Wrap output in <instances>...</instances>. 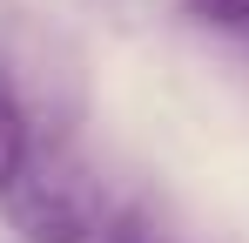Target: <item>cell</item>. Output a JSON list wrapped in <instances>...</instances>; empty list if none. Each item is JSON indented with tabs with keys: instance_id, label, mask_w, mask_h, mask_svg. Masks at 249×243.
<instances>
[{
	"instance_id": "obj_1",
	"label": "cell",
	"mask_w": 249,
	"mask_h": 243,
	"mask_svg": "<svg viewBox=\"0 0 249 243\" xmlns=\"http://www.w3.org/2000/svg\"><path fill=\"white\" fill-rule=\"evenodd\" d=\"M27 169H34V128H27V108H20V88L0 61V196H14Z\"/></svg>"
},
{
	"instance_id": "obj_2",
	"label": "cell",
	"mask_w": 249,
	"mask_h": 243,
	"mask_svg": "<svg viewBox=\"0 0 249 243\" xmlns=\"http://www.w3.org/2000/svg\"><path fill=\"white\" fill-rule=\"evenodd\" d=\"M196 14L222 20V27H249V0H196Z\"/></svg>"
},
{
	"instance_id": "obj_3",
	"label": "cell",
	"mask_w": 249,
	"mask_h": 243,
	"mask_svg": "<svg viewBox=\"0 0 249 243\" xmlns=\"http://www.w3.org/2000/svg\"><path fill=\"white\" fill-rule=\"evenodd\" d=\"M122 243H128V237H122Z\"/></svg>"
}]
</instances>
